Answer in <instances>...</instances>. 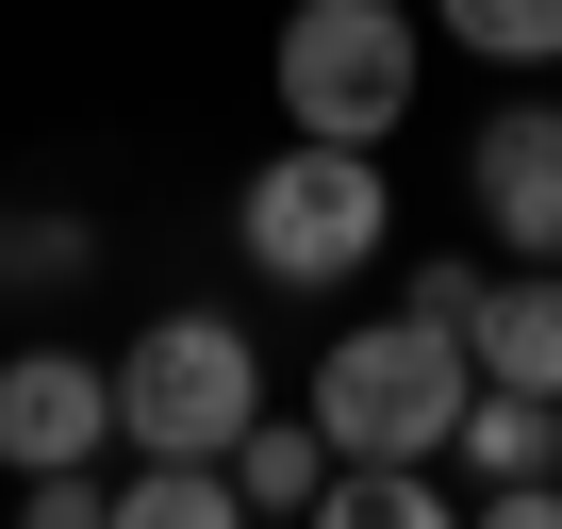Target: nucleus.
I'll list each match as a JSON object with an SVG mask.
<instances>
[{
  "label": "nucleus",
  "mask_w": 562,
  "mask_h": 529,
  "mask_svg": "<svg viewBox=\"0 0 562 529\" xmlns=\"http://www.w3.org/2000/svg\"><path fill=\"white\" fill-rule=\"evenodd\" d=\"M463 397H480V364H463V331L414 315V299L315 348V430H331V463H447Z\"/></svg>",
  "instance_id": "obj_1"
},
{
  "label": "nucleus",
  "mask_w": 562,
  "mask_h": 529,
  "mask_svg": "<svg viewBox=\"0 0 562 529\" xmlns=\"http://www.w3.org/2000/svg\"><path fill=\"white\" fill-rule=\"evenodd\" d=\"M381 232H397V182H381V149H331V133L265 149V166H248V199H232V248L265 264L281 299L364 282V264H381Z\"/></svg>",
  "instance_id": "obj_2"
},
{
  "label": "nucleus",
  "mask_w": 562,
  "mask_h": 529,
  "mask_svg": "<svg viewBox=\"0 0 562 529\" xmlns=\"http://www.w3.org/2000/svg\"><path fill=\"white\" fill-rule=\"evenodd\" d=\"M248 414H265L248 315H149V331L116 348V447H133V463H215Z\"/></svg>",
  "instance_id": "obj_3"
},
{
  "label": "nucleus",
  "mask_w": 562,
  "mask_h": 529,
  "mask_svg": "<svg viewBox=\"0 0 562 529\" xmlns=\"http://www.w3.org/2000/svg\"><path fill=\"white\" fill-rule=\"evenodd\" d=\"M414 116V0H299L281 18V133L381 149Z\"/></svg>",
  "instance_id": "obj_4"
},
{
  "label": "nucleus",
  "mask_w": 562,
  "mask_h": 529,
  "mask_svg": "<svg viewBox=\"0 0 562 529\" xmlns=\"http://www.w3.org/2000/svg\"><path fill=\"white\" fill-rule=\"evenodd\" d=\"M463 199L513 264H562V100H496L480 149H463Z\"/></svg>",
  "instance_id": "obj_5"
},
{
  "label": "nucleus",
  "mask_w": 562,
  "mask_h": 529,
  "mask_svg": "<svg viewBox=\"0 0 562 529\" xmlns=\"http://www.w3.org/2000/svg\"><path fill=\"white\" fill-rule=\"evenodd\" d=\"M100 447H116V364H83V348H18L0 364V463L18 480L100 463Z\"/></svg>",
  "instance_id": "obj_6"
},
{
  "label": "nucleus",
  "mask_w": 562,
  "mask_h": 529,
  "mask_svg": "<svg viewBox=\"0 0 562 529\" xmlns=\"http://www.w3.org/2000/svg\"><path fill=\"white\" fill-rule=\"evenodd\" d=\"M463 364L480 381H529V397H562V264H480V299H463Z\"/></svg>",
  "instance_id": "obj_7"
},
{
  "label": "nucleus",
  "mask_w": 562,
  "mask_h": 529,
  "mask_svg": "<svg viewBox=\"0 0 562 529\" xmlns=\"http://www.w3.org/2000/svg\"><path fill=\"white\" fill-rule=\"evenodd\" d=\"M215 463H232V496H248V529H299V513L331 496V430H315V414H248V430H232Z\"/></svg>",
  "instance_id": "obj_8"
},
{
  "label": "nucleus",
  "mask_w": 562,
  "mask_h": 529,
  "mask_svg": "<svg viewBox=\"0 0 562 529\" xmlns=\"http://www.w3.org/2000/svg\"><path fill=\"white\" fill-rule=\"evenodd\" d=\"M447 463L496 496V480H562V397H529V381H480L463 397V430H447Z\"/></svg>",
  "instance_id": "obj_9"
},
{
  "label": "nucleus",
  "mask_w": 562,
  "mask_h": 529,
  "mask_svg": "<svg viewBox=\"0 0 562 529\" xmlns=\"http://www.w3.org/2000/svg\"><path fill=\"white\" fill-rule=\"evenodd\" d=\"M299 529H463V513H447L430 463H331V496H315Z\"/></svg>",
  "instance_id": "obj_10"
},
{
  "label": "nucleus",
  "mask_w": 562,
  "mask_h": 529,
  "mask_svg": "<svg viewBox=\"0 0 562 529\" xmlns=\"http://www.w3.org/2000/svg\"><path fill=\"white\" fill-rule=\"evenodd\" d=\"M116 529H248V496H232V463H133Z\"/></svg>",
  "instance_id": "obj_11"
},
{
  "label": "nucleus",
  "mask_w": 562,
  "mask_h": 529,
  "mask_svg": "<svg viewBox=\"0 0 562 529\" xmlns=\"http://www.w3.org/2000/svg\"><path fill=\"white\" fill-rule=\"evenodd\" d=\"M430 34H463L480 67H562V0H430Z\"/></svg>",
  "instance_id": "obj_12"
},
{
  "label": "nucleus",
  "mask_w": 562,
  "mask_h": 529,
  "mask_svg": "<svg viewBox=\"0 0 562 529\" xmlns=\"http://www.w3.org/2000/svg\"><path fill=\"white\" fill-rule=\"evenodd\" d=\"M0 264H18L34 299H67V282H100V215H18V232H0Z\"/></svg>",
  "instance_id": "obj_13"
},
{
  "label": "nucleus",
  "mask_w": 562,
  "mask_h": 529,
  "mask_svg": "<svg viewBox=\"0 0 562 529\" xmlns=\"http://www.w3.org/2000/svg\"><path fill=\"white\" fill-rule=\"evenodd\" d=\"M18 529H116V480L100 463H50V480H18Z\"/></svg>",
  "instance_id": "obj_14"
},
{
  "label": "nucleus",
  "mask_w": 562,
  "mask_h": 529,
  "mask_svg": "<svg viewBox=\"0 0 562 529\" xmlns=\"http://www.w3.org/2000/svg\"><path fill=\"white\" fill-rule=\"evenodd\" d=\"M463 529H562V480H496V496H480Z\"/></svg>",
  "instance_id": "obj_15"
}]
</instances>
